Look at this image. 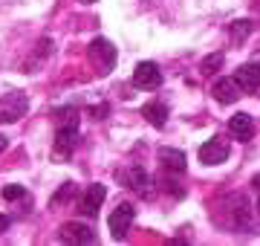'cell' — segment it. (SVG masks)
Listing matches in <instances>:
<instances>
[{"instance_id":"277c9868","label":"cell","mask_w":260,"mask_h":246,"mask_svg":"<svg viewBox=\"0 0 260 246\" xmlns=\"http://www.w3.org/2000/svg\"><path fill=\"white\" fill-rule=\"evenodd\" d=\"M225 160H229V139L214 136L205 145H200V162H205V165H220Z\"/></svg>"},{"instance_id":"ac0fdd59","label":"cell","mask_w":260,"mask_h":246,"mask_svg":"<svg viewBox=\"0 0 260 246\" xmlns=\"http://www.w3.org/2000/svg\"><path fill=\"white\" fill-rule=\"evenodd\" d=\"M20 197H26L23 186H3V200H20Z\"/></svg>"},{"instance_id":"44dd1931","label":"cell","mask_w":260,"mask_h":246,"mask_svg":"<svg viewBox=\"0 0 260 246\" xmlns=\"http://www.w3.org/2000/svg\"><path fill=\"white\" fill-rule=\"evenodd\" d=\"M6 148H9V139H6V136H3V133H0V153L6 151Z\"/></svg>"},{"instance_id":"9a60e30c","label":"cell","mask_w":260,"mask_h":246,"mask_svg":"<svg viewBox=\"0 0 260 246\" xmlns=\"http://www.w3.org/2000/svg\"><path fill=\"white\" fill-rule=\"evenodd\" d=\"M55 125L58 128H78V110L75 107H64L55 113Z\"/></svg>"},{"instance_id":"5b68a950","label":"cell","mask_w":260,"mask_h":246,"mask_svg":"<svg viewBox=\"0 0 260 246\" xmlns=\"http://www.w3.org/2000/svg\"><path fill=\"white\" fill-rule=\"evenodd\" d=\"M104 197H107V189L104 186H90V189L81 194V200H78V211H81L84 218H95L99 214V208H102Z\"/></svg>"},{"instance_id":"9c48e42d","label":"cell","mask_w":260,"mask_h":246,"mask_svg":"<svg viewBox=\"0 0 260 246\" xmlns=\"http://www.w3.org/2000/svg\"><path fill=\"white\" fill-rule=\"evenodd\" d=\"M211 93L220 104H234L243 96V90H240V84H237L234 78H217L214 87H211Z\"/></svg>"},{"instance_id":"2e32d148","label":"cell","mask_w":260,"mask_h":246,"mask_svg":"<svg viewBox=\"0 0 260 246\" xmlns=\"http://www.w3.org/2000/svg\"><path fill=\"white\" fill-rule=\"evenodd\" d=\"M249 32H251V20H237V23L232 26V41H234V44H240Z\"/></svg>"},{"instance_id":"3957f363","label":"cell","mask_w":260,"mask_h":246,"mask_svg":"<svg viewBox=\"0 0 260 246\" xmlns=\"http://www.w3.org/2000/svg\"><path fill=\"white\" fill-rule=\"evenodd\" d=\"M133 218H136V208L130 206V203H119V206L113 208V214H110V232L116 240H124L130 232V226H133Z\"/></svg>"},{"instance_id":"8992f818","label":"cell","mask_w":260,"mask_h":246,"mask_svg":"<svg viewBox=\"0 0 260 246\" xmlns=\"http://www.w3.org/2000/svg\"><path fill=\"white\" fill-rule=\"evenodd\" d=\"M58 240H64V243H95V232L84 223H64L58 229Z\"/></svg>"},{"instance_id":"7402d4cb","label":"cell","mask_w":260,"mask_h":246,"mask_svg":"<svg viewBox=\"0 0 260 246\" xmlns=\"http://www.w3.org/2000/svg\"><path fill=\"white\" fill-rule=\"evenodd\" d=\"M254 189H257V191H260V177H254Z\"/></svg>"},{"instance_id":"d6986e66","label":"cell","mask_w":260,"mask_h":246,"mask_svg":"<svg viewBox=\"0 0 260 246\" xmlns=\"http://www.w3.org/2000/svg\"><path fill=\"white\" fill-rule=\"evenodd\" d=\"M90 113H93V119H104V113H107V104H99V107H93Z\"/></svg>"},{"instance_id":"52a82bcc","label":"cell","mask_w":260,"mask_h":246,"mask_svg":"<svg viewBox=\"0 0 260 246\" xmlns=\"http://www.w3.org/2000/svg\"><path fill=\"white\" fill-rule=\"evenodd\" d=\"M133 84L142 87V90H156L162 84V73H159V67L153 61H142L136 67V73H133Z\"/></svg>"},{"instance_id":"ffe728a7","label":"cell","mask_w":260,"mask_h":246,"mask_svg":"<svg viewBox=\"0 0 260 246\" xmlns=\"http://www.w3.org/2000/svg\"><path fill=\"white\" fill-rule=\"evenodd\" d=\"M6 229H9V218H6V214H0V235H3Z\"/></svg>"},{"instance_id":"30bf717a","label":"cell","mask_w":260,"mask_h":246,"mask_svg":"<svg viewBox=\"0 0 260 246\" xmlns=\"http://www.w3.org/2000/svg\"><path fill=\"white\" fill-rule=\"evenodd\" d=\"M229 131L237 142H251V136H254V119L249 113H234L229 119Z\"/></svg>"},{"instance_id":"e0dca14e","label":"cell","mask_w":260,"mask_h":246,"mask_svg":"<svg viewBox=\"0 0 260 246\" xmlns=\"http://www.w3.org/2000/svg\"><path fill=\"white\" fill-rule=\"evenodd\" d=\"M220 67H223V52H214V55H208L203 61V73L205 76H211V73H217Z\"/></svg>"},{"instance_id":"5bb4252c","label":"cell","mask_w":260,"mask_h":246,"mask_svg":"<svg viewBox=\"0 0 260 246\" xmlns=\"http://www.w3.org/2000/svg\"><path fill=\"white\" fill-rule=\"evenodd\" d=\"M142 116L148 119L153 128H165V122H168V107L162 102H150V104H145L142 107Z\"/></svg>"},{"instance_id":"4fadbf2b","label":"cell","mask_w":260,"mask_h":246,"mask_svg":"<svg viewBox=\"0 0 260 246\" xmlns=\"http://www.w3.org/2000/svg\"><path fill=\"white\" fill-rule=\"evenodd\" d=\"M159 162H162V168L171 171V174H182V171L188 168L185 153L177 151V148H162V151H159Z\"/></svg>"},{"instance_id":"ba28073f","label":"cell","mask_w":260,"mask_h":246,"mask_svg":"<svg viewBox=\"0 0 260 246\" xmlns=\"http://www.w3.org/2000/svg\"><path fill=\"white\" fill-rule=\"evenodd\" d=\"M75 142H78V128H58L55 131V145H52V153L58 160H67L73 153Z\"/></svg>"},{"instance_id":"603a6c76","label":"cell","mask_w":260,"mask_h":246,"mask_svg":"<svg viewBox=\"0 0 260 246\" xmlns=\"http://www.w3.org/2000/svg\"><path fill=\"white\" fill-rule=\"evenodd\" d=\"M81 3H95V0H81Z\"/></svg>"},{"instance_id":"7c38bea8","label":"cell","mask_w":260,"mask_h":246,"mask_svg":"<svg viewBox=\"0 0 260 246\" xmlns=\"http://www.w3.org/2000/svg\"><path fill=\"white\" fill-rule=\"evenodd\" d=\"M121 180L127 182V189L139 191V194H145V197L150 194V177H148V171L139 168V165H130V168L121 174Z\"/></svg>"},{"instance_id":"8fae6325","label":"cell","mask_w":260,"mask_h":246,"mask_svg":"<svg viewBox=\"0 0 260 246\" xmlns=\"http://www.w3.org/2000/svg\"><path fill=\"white\" fill-rule=\"evenodd\" d=\"M234 81L240 84L243 93H254L260 87V64H243L234 73Z\"/></svg>"},{"instance_id":"cb8c5ba5","label":"cell","mask_w":260,"mask_h":246,"mask_svg":"<svg viewBox=\"0 0 260 246\" xmlns=\"http://www.w3.org/2000/svg\"><path fill=\"white\" fill-rule=\"evenodd\" d=\"M257 211H260V200H257Z\"/></svg>"},{"instance_id":"7a4b0ae2","label":"cell","mask_w":260,"mask_h":246,"mask_svg":"<svg viewBox=\"0 0 260 246\" xmlns=\"http://www.w3.org/2000/svg\"><path fill=\"white\" fill-rule=\"evenodd\" d=\"M87 58H90V64L99 70V76H107L116 64V47H113L107 38H95L87 49Z\"/></svg>"},{"instance_id":"6da1fadb","label":"cell","mask_w":260,"mask_h":246,"mask_svg":"<svg viewBox=\"0 0 260 246\" xmlns=\"http://www.w3.org/2000/svg\"><path fill=\"white\" fill-rule=\"evenodd\" d=\"M26 110H29L26 93H20V90H6V93H0V125L18 122Z\"/></svg>"}]
</instances>
